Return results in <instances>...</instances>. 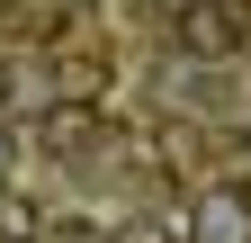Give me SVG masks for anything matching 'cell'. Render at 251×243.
I'll use <instances>...</instances> for the list:
<instances>
[{"instance_id":"cell-3","label":"cell","mask_w":251,"mask_h":243,"mask_svg":"<svg viewBox=\"0 0 251 243\" xmlns=\"http://www.w3.org/2000/svg\"><path fill=\"white\" fill-rule=\"evenodd\" d=\"M81 144H99V99H54L45 108V153H81Z\"/></svg>"},{"instance_id":"cell-6","label":"cell","mask_w":251,"mask_h":243,"mask_svg":"<svg viewBox=\"0 0 251 243\" xmlns=\"http://www.w3.org/2000/svg\"><path fill=\"white\" fill-rule=\"evenodd\" d=\"M0 180H9V126H0Z\"/></svg>"},{"instance_id":"cell-5","label":"cell","mask_w":251,"mask_h":243,"mask_svg":"<svg viewBox=\"0 0 251 243\" xmlns=\"http://www.w3.org/2000/svg\"><path fill=\"white\" fill-rule=\"evenodd\" d=\"M233 171H242V180H251V126H242V144H233Z\"/></svg>"},{"instance_id":"cell-2","label":"cell","mask_w":251,"mask_h":243,"mask_svg":"<svg viewBox=\"0 0 251 243\" xmlns=\"http://www.w3.org/2000/svg\"><path fill=\"white\" fill-rule=\"evenodd\" d=\"M188 234H198V243H251V189H233V180L198 189V207H188Z\"/></svg>"},{"instance_id":"cell-1","label":"cell","mask_w":251,"mask_h":243,"mask_svg":"<svg viewBox=\"0 0 251 243\" xmlns=\"http://www.w3.org/2000/svg\"><path fill=\"white\" fill-rule=\"evenodd\" d=\"M179 45L198 63H225V54L251 45V0H188L179 9Z\"/></svg>"},{"instance_id":"cell-4","label":"cell","mask_w":251,"mask_h":243,"mask_svg":"<svg viewBox=\"0 0 251 243\" xmlns=\"http://www.w3.org/2000/svg\"><path fill=\"white\" fill-rule=\"evenodd\" d=\"M45 243H108V225H90V216H54Z\"/></svg>"}]
</instances>
